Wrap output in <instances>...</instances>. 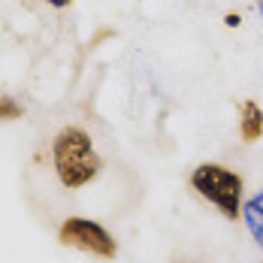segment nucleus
Wrapping results in <instances>:
<instances>
[{
	"label": "nucleus",
	"mask_w": 263,
	"mask_h": 263,
	"mask_svg": "<svg viewBox=\"0 0 263 263\" xmlns=\"http://www.w3.org/2000/svg\"><path fill=\"white\" fill-rule=\"evenodd\" d=\"M257 9H260V15H263V0H257Z\"/></svg>",
	"instance_id": "1a4fd4ad"
},
{
	"label": "nucleus",
	"mask_w": 263,
	"mask_h": 263,
	"mask_svg": "<svg viewBox=\"0 0 263 263\" xmlns=\"http://www.w3.org/2000/svg\"><path fill=\"white\" fill-rule=\"evenodd\" d=\"M242 218H245L248 233H251L254 242L263 248V187L251 197V200H245V203H242Z\"/></svg>",
	"instance_id": "39448f33"
},
{
	"label": "nucleus",
	"mask_w": 263,
	"mask_h": 263,
	"mask_svg": "<svg viewBox=\"0 0 263 263\" xmlns=\"http://www.w3.org/2000/svg\"><path fill=\"white\" fill-rule=\"evenodd\" d=\"M58 242L67 248H79L85 254L103 257V260H112L118 254V242L112 239V233L103 224L88 221V218H67L58 230Z\"/></svg>",
	"instance_id": "7ed1b4c3"
},
{
	"label": "nucleus",
	"mask_w": 263,
	"mask_h": 263,
	"mask_svg": "<svg viewBox=\"0 0 263 263\" xmlns=\"http://www.w3.org/2000/svg\"><path fill=\"white\" fill-rule=\"evenodd\" d=\"M239 133L245 142H257L263 136V109L254 100H242L239 106Z\"/></svg>",
	"instance_id": "20e7f679"
},
{
	"label": "nucleus",
	"mask_w": 263,
	"mask_h": 263,
	"mask_svg": "<svg viewBox=\"0 0 263 263\" xmlns=\"http://www.w3.org/2000/svg\"><path fill=\"white\" fill-rule=\"evenodd\" d=\"M46 3H49V6H54V9H64V6H70L73 0H46Z\"/></svg>",
	"instance_id": "6e6552de"
},
{
	"label": "nucleus",
	"mask_w": 263,
	"mask_h": 263,
	"mask_svg": "<svg viewBox=\"0 0 263 263\" xmlns=\"http://www.w3.org/2000/svg\"><path fill=\"white\" fill-rule=\"evenodd\" d=\"M239 22H242V18H239L236 12H227V18H224V25L227 27H239Z\"/></svg>",
	"instance_id": "0eeeda50"
},
{
	"label": "nucleus",
	"mask_w": 263,
	"mask_h": 263,
	"mask_svg": "<svg viewBox=\"0 0 263 263\" xmlns=\"http://www.w3.org/2000/svg\"><path fill=\"white\" fill-rule=\"evenodd\" d=\"M52 160L61 184L70 187V191H79L88 182H94L100 176V170H103V160L94 152L91 136L82 127H64L54 136Z\"/></svg>",
	"instance_id": "f257e3e1"
},
{
	"label": "nucleus",
	"mask_w": 263,
	"mask_h": 263,
	"mask_svg": "<svg viewBox=\"0 0 263 263\" xmlns=\"http://www.w3.org/2000/svg\"><path fill=\"white\" fill-rule=\"evenodd\" d=\"M0 118H3V121H15V118H22V106L15 103L12 97H0Z\"/></svg>",
	"instance_id": "423d86ee"
},
{
	"label": "nucleus",
	"mask_w": 263,
	"mask_h": 263,
	"mask_svg": "<svg viewBox=\"0 0 263 263\" xmlns=\"http://www.w3.org/2000/svg\"><path fill=\"white\" fill-rule=\"evenodd\" d=\"M191 187L212 203L215 209H221V215L227 221H239L242 215V194H245V182L242 176L221 166V163H200L191 173Z\"/></svg>",
	"instance_id": "f03ea898"
}]
</instances>
